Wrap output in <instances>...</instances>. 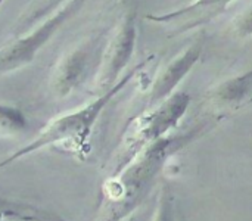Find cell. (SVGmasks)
Instances as JSON below:
<instances>
[{"instance_id": "1", "label": "cell", "mask_w": 252, "mask_h": 221, "mask_svg": "<svg viewBox=\"0 0 252 221\" xmlns=\"http://www.w3.org/2000/svg\"><path fill=\"white\" fill-rule=\"evenodd\" d=\"M133 72L124 75L118 83L109 90L100 93L96 99L90 100L84 106L68 112L62 117L50 121L30 143L16 149L9 157L0 161V171L18 162L22 158H27L32 154L40 152L44 148L62 145L71 152L80 155V159H84V155L89 152V140L93 133V128L102 114V111L109 105V102L126 87L131 80Z\"/></svg>"}, {"instance_id": "2", "label": "cell", "mask_w": 252, "mask_h": 221, "mask_svg": "<svg viewBox=\"0 0 252 221\" xmlns=\"http://www.w3.org/2000/svg\"><path fill=\"white\" fill-rule=\"evenodd\" d=\"M83 6L84 3L77 0L62 1L52 15L43 19L37 27H32L25 34H16L13 38L3 43L0 46V77L30 65L66 21L74 18Z\"/></svg>"}, {"instance_id": "5", "label": "cell", "mask_w": 252, "mask_h": 221, "mask_svg": "<svg viewBox=\"0 0 252 221\" xmlns=\"http://www.w3.org/2000/svg\"><path fill=\"white\" fill-rule=\"evenodd\" d=\"M0 221H66L52 210L0 196Z\"/></svg>"}, {"instance_id": "4", "label": "cell", "mask_w": 252, "mask_h": 221, "mask_svg": "<svg viewBox=\"0 0 252 221\" xmlns=\"http://www.w3.org/2000/svg\"><path fill=\"white\" fill-rule=\"evenodd\" d=\"M136 40V27H134V16L126 15L111 37L109 43L106 44L97 72L94 74V84L96 89L106 92L118 83V77L123 69L127 66L128 61L131 59L133 49Z\"/></svg>"}, {"instance_id": "3", "label": "cell", "mask_w": 252, "mask_h": 221, "mask_svg": "<svg viewBox=\"0 0 252 221\" xmlns=\"http://www.w3.org/2000/svg\"><path fill=\"white\" fill-rule=\"evenodd\" d=\"M100 38L89 37L69 49L56 62L50 75V90L59 97H68L80 89L94 68V59L100 61ZM96 69V68H94ZM97 71V69H96Z\"/></svg>"}, {"instance_id": "6", "label": "cell", "mask_w": 252, "mask_h": 221, "mask_svg": "<svg viewBox=\"0 0 252 221\" xmlns=\"http://www.w3.org/2000/svg\"><path fill=\"white\" fill-rule=\"evenodd\" d=\"M28 128V120L22 109L0 103V137H15Z\"/></svg>"}]
</instances>
